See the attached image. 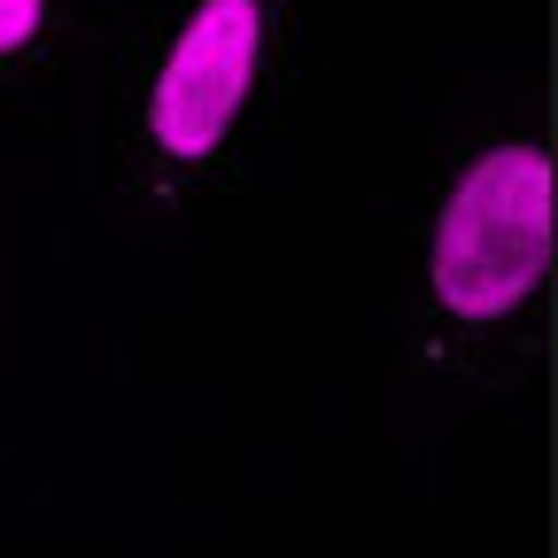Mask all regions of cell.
I'll use <instances>...</instances> for the list:
<instances>
[{
    "label": "cell",
    "instance_id": "obj_1",
    "mask_svg": "<svg viewBox=\"0 0 558 558\" xmlns=\"http://www.w3.org/2000/svg\"><path fill=\"white\" fill-rule=\"evenodd\" d=\"M550 279V156L543 140H497L481 148L427 241V303L450 333H497L535 311Z\"/></svg>",
    "mask_w": 558,
    "mask_h": 558
},
{
    "label": "cell",
    "instance_id": "obj_2",
    "mask_svg": "<svg viewBox=\"0 0 558 558\" xmlns=\"http://www.w3.org/2000/svg\"><path fill=\"white\" fill-rule=\"evenodd\" d=\"M271 24L279 0H186L179 9L140 86V140L163 171H202L241 132L264 86Z\"/></svg>",
    "mask_w": 558,
    "mask_h": 558
},
{
    "label": "cell",
    "instance_id": "obj_3",
    "mask_svg": "<svg viewBox=\"0 0 558 558\" xmlns=\"http://www.w3.org/2000/svg\"><path fill=\"white\" fill-rule=\"evenodd\" d=\"M54 39V0H0V70L47 54Z\"/></svg>",
    "mask_w": 558,
    "mask_h": 558
}]
</instances>
